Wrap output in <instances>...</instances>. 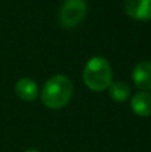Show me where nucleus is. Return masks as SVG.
<instances>
[{"instance_id": "obj_4", "label": "nucleus", "mask_w": 151, "mask_h": 152, "mask_svg": "<svg viewBox=\"0 0 151 152\" xmlns=\"http://www.w3.org/2000/svg\"><path fill=\"white\" fill-rule=\"evenodd\" d=\"M125 10L135 20H151V0H126Z\"/></svg>"}, {"instance_id": "obj_6", "label": "nucleus", "mask_w": 151, "mask_h": 152, "mask_svg": "<svg viewBox=\"0 0 151 152\" xmlns=\"http://www.w3.org/2000/svg\"><path fill=\"white\" fill-rule=\"evenodd\" d=\"M133 80L138 88L143 91L151 89V61H141L133 71Z\"/></svg>"}, {"instance_id": "obj_3", "label": "nucleus", "mask_w": 151, "mask_h": 152, "mask_svg": "<svg viewBox=\"0 0 151 152\" xmlns=\"http://www.w3.org/2000/svg\"><path fill=\"white\" fill-rule=\"evenodd\" d=\"M87 5L84 0H64L59 11V21L62 27L71 29L84 19Z\"/></svg>"}, {"instance_id": "obj_8", "label": "nucleus", "mask_w": 151, "mask_h": 152, "mask_svg": "<svg viewBox=\"0 0 151 152\" xmlns=\"http://www.w3.org/2000/svg\"><path fill=\"white\" fill-rule=\"evenodd\" d=\"M108 94L115 102H126L130 97L131 89L126 81H112L108 87Z\"/></svg>"}, {"instance_id": "obj_5", "label": "nucleus", "mask_w": 151, "mask_h": 152, "mask_svg": "<svg viewBox=\"0 0 151 152\" xmlns=\"http://www.w3.org/2000/svg\"><path fill=\"white\" fill-rule=\"evenodd\" d=\"M15 94L24 102H32L39 95L37 84L29 77H21L15 84Z\"/></svg>"}, {"instance_id": "obj_2", "label": "nucleus", "mask_w": 151, "mask_h": 152, "mask_svg": "<svg viewBox=\"0 0 151 152\" xmlns=\"http://www.w3.org/2000/svg\"><path fill=\"white\" fill-rule=\"evenodd\" d=\"M83 81L92 91H104L112 83V68L102 56L91 58L83 69Z\"/></svg>"}, {"instance_id": "obj_1", "label": "nucleus", "mask_w": 151, "mask_h": 152, "mask_svg": "<svg viewBox=\"0 0 151 152\" xmlns=\"http://www.w3.org/2000/svg\"><path fill=\"white\" fill-rule=\"evenodd\" d=\"M72 94V81L64 75H55L45 81L40 92V97L45 107L51 110H60L70 103Z\"/></svg>"}, {"instance_id": "obj_9", "label": "nucleus", "mask_w": 151, "mask_h": 152, "mask_svg": "<svg viewBox=\"0 0 151 152\" xmlns=\"http://www.w3.org/2000/svg\"><path fill=\"white\" fill-rule=\"evenodd\" d=\"M26 152H40V151H37L36 148H29V150H27Z\"/></svg>"}, {"instance_id": "obj_7", "label": "nucleus", "mask_w": 151, "mask_h": 152, "mask_svg": "<svg viewBox=\"0 0 151 152\" xmlns=\"http://www.w3.org/2000/svg\"><path fill=\"white\" fill-rule=\"evenodd\" d=\"M131 110L141 118L151 116V94L141 91L131 97Z\"/></svg>"}]
</instances>
